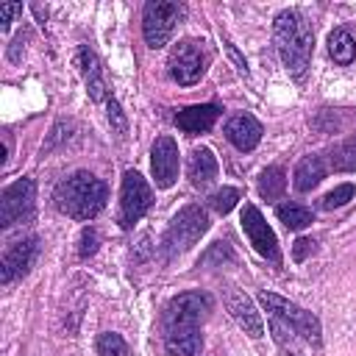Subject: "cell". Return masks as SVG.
<instances>
[{"mask_svg":"<svg viewBox=\"0 0 356 356\" xmlns=\"http://www.w3.org/2000/svg\"><path fill=\"white\" fill-rule=\"evenodd\" d=\"M106 200H108V189L92 172H75L64 178L56 189V206L75 220L95 217L97 211H103Z\"/></svg>","mask_w":356,"mask_h":356,"instance_id":"2","label":"cell"},{"mask_svg":"<svg viewBox=\"0 0 356 356\" xmlns=\"http://www.w3.org/2000/svg\"><path fill=\"white\" fill-rule=\"evenodd\" d=\"M206 231H209V217H206V211H203L200 206H184V209L172 217L170 228L164 231V239H161L164 256L172 259V256H178V253L189 250Z\"/></svg>","mask_w":356,"mask_h":356,"instance_id":"3","label":"cell"},{"mask_svg":"<svg viewBox=\"0 0 356 356\" xmlns=\"http://www.w3.org/2000/svg\"><path fill=\"white\" fill-rule=\"evenodd\" d=\"M236 200H239V192H236L234 186H222V189H217V192L209 197V206H211L217 214H228V211L236 206Z\"/></svg>","mask_w":356,"mask_h":356,"instance_id":"25","label":"cell"},{"mask_svg":"<svg viewBox=\"0 0 356 356\" xmlns=\"http://www.w3.org/2000/svg\"><path fill=\"white\" fill-rule=\"evenodd\" d=\"M220 108L214 103H203V106H186L175 114V125L186 134H203L217 122Z\"/></svg>","mask_w":356,"mask_h":356,"instance_id":"15","label":"cell"},{"mask_svg":"<svg viewBox=\"0 0 356 356\" xmlns=\"http://www.w3.org/2000/svg\"><path fill=\"white\" fill-rule=\"evenodd\" d=\"M261 122L253 117V114H234L228 122H225V136H228V142L236 147V150H242V153H248V150H253L259 142H261Z\"/></svg>","mask_w":356,"mask_h":356,"instance_id":"13","label":"cell"},{"mask_svg":"<svg viewBox=\"0 0 356 356\" xmlns=\"http://www.w3.org/2000/svg\"><path fill=\"white\" fill-rule=\"evenodd\" d=\"M242 231L248 234L250 245H253L264 259H270V261H278V259H281L278 239H275L273 228L264 222L261 211H259L253 203H245V209H242Z\"/></svg>","mask_w":356,"mask_h":356,"instance_id":"10","label":"cell"},{"mask_svg":"<svg viewBox=\"0 0 356 356\" xmlns=\"http://www.w3.org/2000/svg\"><path fill=\"white\" fill-rule=\"evenodd\" d=\"M309 253H314V239H298L295 245H292V256H295V261H303Z\"/></svg>","mask_w":356,"mask_h":356,"instance_id":"29","label":"cell"},{"mask_svg":"<svg viewBox=\"0 0 356 356\" xmlns=\"http://www.w3.org/2000/svg\"><path fill=\"white\" fill-rule=\"evenodd\" d=\"M273 33H275V47L281 53L284 67L295 78H303V72L309 67V58H312V42H314L309 22L298 11H281L275 17Z\"/></svg>","mask_w":356,"mask_h":356,"instance_id":"1","label":"cell"},{"mask_svg":"<svg viewBox=\"0 0 356 356\" xmlns=\"http://www.w3.org/2000/svg\"><path fill=\"white\" fill-rule=\"evenodd\" d=\"M170 75L181 83V86H192L200 81L203 70H206V50L200 47V42L195 39H184L172 47L170 53Z\"/></svg>","mask_w":356,"mask_h":356,"instance_id":"8","label":"cell"},{"mask_svg":"<svg viewBox=\"0 0 356 356\" xmlns=\"http://www.w3.org/2000/svg\"><path fill=\"white\" fill-rule=\"evenodd\" d=\"M150 203H153V192H150L147 181L136 170H128L122 175V189H120V222L125 228H131L136 220H142V214L150 209Z\"/></svg>","mask_w":356,"mask_h":356,"instance_id":"7","label":"cell"},{"mask_svg":"<svg viewBox=\"0 0 356 356\" xmlns=\"http://www.w3.org/2000/svg\"><path fill=\"white\" fill-rule=\"evenodd\" d=\"M150 167H153L156 186L167 189V186L175 184V175H178V145H175L170 136H159V139L153 142Z\"/></svg>","mask_w":356,"mask_h":356,"instance_id":"12","label":"cell"},{"mask_svg":"<svg viewBox=\"0 0 356 356\" xmlns=\"http://www.w3.org/2000/svg\"><path fill=\"white\" fill-rule=\"evenodd\" d=\"M184 14V6L178 3H164V0H150L145 3V11H142V33H145V42L147 47H164L178 17Z\"/></svg>","mask_w":356,"mask_h":356,"instance_id":"6","label":"cell"},{"mask_svg":"<svg viewBox=\"0 0 356 356\" xmlns=\"http://www.w3.org/2000/svg\"><path fill=\"white\" fill-rule=\"evenodd\" d=\"M211 312V298L206 292H184L172 298L164 309V331L197 328Z\"/></svg>","mask_w":356,"mask_h":356,"instance_id":"5","label":"cell"},{"mask_svg":"<svg viewBox=\"0 0 356 356\" xmlns=\"http://www.w3.org/2000/svg\"><path fill=\"white\" fill-rule=\"evenodd\" d=\"M325 175V164L320 156H303L298 164H295V189L298 192H309L314 189Z\"/></svg>","mask_w":356,"mask_h":356,"instance_id":"19","label":"cell"},{"mask_svg":"<svg viewBox=\"0 0 356 356\" xmlns=\"http://www.w3.org/2000/svg\"><path fill=\"white\" fill-rule=\"evenodd\" d=\"M286 189V175L281 167H267L259 178V195L267 197V200H278Z\"/></svg>","mask_w":356,"mask_h":356,"instance_id":"21","label":"cell"},{"mask_svg":"<svg viewBox=\"0 0 356 356\" xmlns=\"http://www.w3.org/2000/svg\"><path fill=\"white\" fill-rule=\"evenodd\" d=\"M328 164H331V170H337V172H350V170H356V136H350L348 142L337 145V147L328 153Z\"/></svg>","mask_w":356,"mask_h":356,"instance_id":"23","label":"cell"},{"mask_svg":"<svg viewBox=\"0 0 356 356\" xmlns=\"http://www.w3.org/2000/svg\"><path fill=\"white\" fill-rule=\"evenodd\" d=\"M353 184H339V186H334L325 197H323V209H339V206H345L348 200H353Z\"/></svg>","mask_w":356,"mask_h":356,"instance_id":"26","label":"cell"},{"mask_svg":"<svg viewBox=\"0 0 356 356\" xmlns=\"http://www.w3.org/2000/svg\"><path fill=\"white\" fill-rule=\"evenodd\" d=\"M164 348H167L170 356H200V350H203V334H200V328L167 331Z\"/></svg>","mask_w":356,"mask_h":356,"instance_id":"17","label":"cell"},{"mask_svg":"<svg viewBox=\"0 0 356 356\" xmlns=\"http://www.w3.org/2000/svg\"><path fill=\"white\" fill-rule=\"evenodd\" d=\"M33 14H36V17L42 19V22L47 19V8H42V6H33Z\"/></svg>","mask_w":356,"mask_h":356,"instance_id":"31","label":"cell"},{"mask_svg":"<svg viewBox=\"0 0 356 356\" xmlns=\"http://www.w3.org/2000/svg\"><path fill=\"white\" fill-rule=\"evenodd\" d=\"M225 303H228V312L234 314V320L239 323V328H242L248 337L259 339V337L264 334V323H261V314L256 312L253 300H250L245 292H239V289H231V292H228V298H225Z\"/></svg>","mask_w":356,"mask_h":356,"instance_id":"14","label":"cell"},{"mask_svg":"<svg viewBox=\"0 0 356 356\" xmlns=\"http://www.w3.org/2000/svg\"><path fill=\"white\" fill-rule=\"evenodd\" d=\"M36 250H39V242L36 236H25L19 242H14L6 253H3V261H0V281L3 284H11L14 278H22L33 259H36Z\"/></svg>","mask_w":356,"mask_h":356,"instance_id":"11","label":"cell"},{"mask_svg":"<svg viewBox=\"0 0 356 356\" xmlns=\"http://www.w3.org/2000/svg\"><path fill=\"white\" fill-rule=\"evenodd\" d=\"M19 3H3L0 6V31H8V22H11V17L14 14H19Z\"/></svg>","mask_w":356,"mask_h":356,"instance_id":"30","label":"cell"},{"mask_svg":"<svg viewBox=\"0 0 356 356\" xmlns=\"http://www.w3.org/2000/svg\"><path fill=\"white\" fill-rule=\"evenodd\" d=\"M275 214L292 231H300V228H306L314 220V214L306 206H298V203H281V206H275Z\"/></svg>","mask_w":356,"mask_h":356,"instance_id":"22","label":"cell"},{"mask_svg":"<svg viewBox=\"0 0 356 356\" xmlns=\"http://www.w3.org/2000/svg\"><path fill=\"white\" fill-rule=\"evenodd\" d=\"M97 245H100V236H97V231H95V228H83V234H81V248H78V256H81V259H89V256H95V253H97Z\"/></svg>","mask_w":356,"mask_h":356,"instance_id":"27","label":"cell"},{"mask_svg":"<svg viewBox=\"0 0 356 356\" xmlns=\"http://www.w3.org/2000/svg\"><path fill=\"white\" fill-rule=\"evenodd\" d=\"M33 200H36L33 178H19L11 186H6L0 195V225L8 228L19 220H28L33 211Z\"/></svg>","mask_w":356,"mask_h":356,"instance_id":"9","label":"cell"},{"mask_svg":"<svg viewBox=\"0 0 356 356\" xmlns=\"http://www.w3.org/2000/svg\"><path fill=\"white\" fill-rule=\"evenodd\" d=\"M97 356H131V353H128V345L120 334L106 331L97 337Z\"/></svg>","mask_w":356,"mask_h":356,"instance_id":"24","label":"cell"},{"mask_svg":"<svg viewBox=\"0 0 356 356\" xmlns=\"http://www.w3.org/2000/svg\"><path fill=\"white\" fill-rule=\"evenodd\" d=\"M78 67H81V75H83V83H86L92 100H103L106 97V81H103V70H100V61H97L92 47H86V44L78 47Z\"/></svg>","mask_w":356,"mask_h":356,"instance_id":"16","label":"cell"},{"mask_svg":"<svg viewBox=\"0 0 356 356\" xmlns=\"http://www.w3.org/2000/svg\"><path fill=\"white\" fill-rule=\"evenodd\" d=\"M108 122L117 134H125V117H122V108L117 100H108Z\"/></svg>","mask_w":356,"mask_h":356,"instance_id":"28","label":"cell"},{"mask_svg":"<svg viewBox=\"0 0 356 356\" xmlns=\"http://www.w3.org/2000/svg\"><path fill=\"white\" fill-rule=\"evenodd\" d=\"M186 175L192 181V186H206L217 178V159L209 147H197L192 156H189V164H186Z\"/></svg>","mask_w":356,"mask_h":356,"instance_id":"18","label":"cell"},{"mask_svg":"<svg viewBox=\"0 0 356 356\" xmlns=\"http://www.w3.org/2000/svg\"><path fill=\"white\" fill-rule=\"evenodd\" d=\"M328 53H331V58H334L337 64H342V67L353 64V58H356V42H353V36H350L345 28H334V31L328 33Z\"/></svg>","mask_w":356,"mask_h":356,"instance_id":"20","label":"cell"},{"mask_svg":"<svg viewBox=\"0 0 356 356\" xmlns=\"http://www.w3.org/2000/svg\"><path fill=\"white\" fill-rule=\"evenodd\" d=\"M259 303H261L273 317L284 320L295 334H300V337L309 339L312 345H320V320H317L312 312H306V309H300V306H295V303H289L286 298L273 295V292H259Z\"/></svg>","mask_w":356,"mask_h":356,"instance_id":"4","label":"cell"}]
</instances>
